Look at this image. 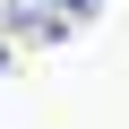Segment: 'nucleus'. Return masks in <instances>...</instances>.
<instances>
[{
  "instance_id": "2",
  "label": "nucleus",
  "mask_w": 129,
  "mask_h": 129,
  "mask_svg": "<svg viewBox=\"0 0 129 129\" xmlns=\"http://www.w3.org/2000/svg\"><path fill=\"white\" fill-rule=\"evenodd\" d=\"M0 69H9V43H0Z\"/></svg>"
},
{
  "instance_id": "1",
  "label": "nucleus",
  "mask_w": 129,
  "mask_h": 129,
  "mask_svg": "<svg viewBox=\"0 0 129 129\" xmlns=\"http://www.w3.org/2000/svg\"><path fill=\"white\" fill-rule=\"evenodd\" d=\"M0 9H9V26L35 35V43H69V35L95 17V0H0Z\"/></svg>"
}]
</instances>
